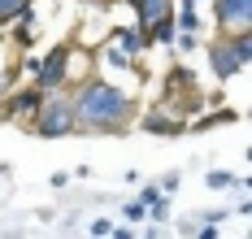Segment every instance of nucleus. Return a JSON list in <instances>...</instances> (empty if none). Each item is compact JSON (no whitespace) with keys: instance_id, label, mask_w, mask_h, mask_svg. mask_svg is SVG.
Wrapping results in <instances>:
<instances>
[{"instance_id":"nucleus-10","label":"nucleus","mask_w":252,"mask_h":239,"mask_svg":"<svg viewBox=\"0 0 252 239\" xmlns=\"http://www.w3.org/2000/svg\"><path fill=\"white\" fill-rule=\"evenodd\" d=\"M174 27L178 30H200V13H196L191 0H183V4L174 0Z\"/></svg>"},{"instance_id":"nucleus-6","label":"nucleus","mask_w":252,"mask_h":239,"mask_svg":"<svg viewBox=\"0 0 252 239\" xmlns=\"http://www.w3.org/2000/svg\"><path fill=\"white\" fill-rule=\"evenodd\" d=\"M44 100V87L31 83V87H18L13 96H0V118H18V113H35V105Z\"/></svg>"},{"instance_id":"nucleus-14","label":"nucleus","mask_w":252,"mask_h":239,"mask_svg":"<svg viewBox=\"0 0 252 239\" xmlns=\"http://www.w3.org/2000/svg\"><path fill=\"white\" fill-rule=\"evenodd\" d=\"M148 217H152V226H161V222H170V200L165 196H157L148 205Z\"/></svg>"},{"instance_id":"nucleus-16","label":"nucleus","mask_w":252,"mask_h":239,"mask_svg":"<svg viewBox=\"0 0 252 239\" xmlns=\"http://www.w3.org/2000/svg\"><path fill=\"white\" fill-rule=\"evenodd\" d=\"M87 231H92L96 239H109V235H113V222H109V217H96V222H92Z\"/></svg>"},{"instance_id":"nucleus-8","label":"nucleus","mask_w":252,"mask_h":239,"mask_svg":"<svg viewBox=\"0 0 252 239\" xmlns=\"http://www.w3.org/2000/svg\"><path fill=\"white\" fill-rule=\"evenodd\" d=\"M144 131L148 135H165V139H170V135H183L187 131V122H183V118H174V113H170V109H148V113H144Z\"/></svg>"},{"instance_id":"nucleus-15","label":"nucleus","mask_w":252,"mask_h":239,"mask_svg":"<svg viewBox=\"0 0 252 239\" xmlns=\"http://www.w3.org/2000/svg\"><path fill=\"white\" fill-rule=\"evenodd\" d=\"M122 217H126V222H144V217H148V209H144V205H139V200H126V209H122Z\"/></svg>"},{"instance_id":"nucleus-4","label":"nucleus","mask_w":252,"mask_h":239,"mask_svg":"<svg viewBox=\"0 0 252 239\" xmlns=\"http://www.w3.org/2000/svg\"><path fill=\"white\" fill-rule=\"evenodd\" d=\"M70 57H74V48H70V44H57V48H48V57H39L35 83H39L44 91L65 87V79H70Z\"/></svg>"},{"instance_id":"nucleus-18","label":"nucleus","mask_w":252,"mask_h":239,"mask_svg":"<svg viewBox=\"0 0 252 239\" xmlns=\"http://www.w3.org/2000/svg\"><path fill=\"white\" fill-rule=\"evenodd\" d=\"M178 183H183V174H165V179H161L157 187H161L165 196H174V191H178Z\"/></svg>"},{"instance_id":"nucleus-13","label":"nucleus","mask_w":252,"mask_h":239,"mask_svg":"<svg viewBox=\"0 0 252 239\" xmlns=\"http://www.w3.org/2000/svg\"><path fill=\"white\" fill-rule=\"evenodd\" d=\"M204 183H209V191H226V187H235V174L230 170H209Z\"/></svg>"},{"instance_id":"nucleus-7","label":"nucleus","mask_w":252,"mask_h":239,"mask_svg":"<svg viewBox=\"0 0 252 239\" xmlns=\"http://www.w3.org/2000/svg\"><path fill=\"white\" fill-rule=\"evenodd\" d=\"M130 9H135V18H139V30L157 27V22H170L174 18V0H126Z\"/></svg>"},{"instance_id":"nucleus-12","label":"nucleus","mask_w":252,"mask_h":239,"mask_svg":"<svg viewBox=\"0 0 252 239\" xmlns=\"http://www.w3.org/2000/svg\"><path fill=\"white\" fill-rule=\"evenodd\" d=\"M26 4H31V0H0V27H13Z\"/></svg>"},{"instance_id":"nucleus-20","label":"nucleus","mask_w":252,"mask_h":239,"mask_svg":"<svg viewBox=\"0 0 252 239\" xmlns=\"http://www.w3.org/2000/svg\"><path fill=\"white\" fill-rule=\"evenodd\" d=\"M92 4H96V0H92Z\"/></svg>"},{"instance_id":"nucleus-5","label":"nucleus","mask_w":252,"mask_h":239,"mask_svg":"<svg viewBox=\"0 0 252 239\" xmlns=\"http://www.w3.org/2000/svg\"><path fill=\"white\" fill-rule=\"evenodd\" d=\"M213 18H218V35L252 30V0H218L213 4Z\"/></svg>"},{"instance_id":"nucleus-11","label":"nucleus","mask_w":252,"mask_h":239,"mask_svg":"<svg viewBox=\"0 0 252 239\" xmlns=\"http://www.w3.org/2000/svg\"><path fill=\"white\" fill-rule=\"evenodd\" d=\"M170 44H174V53H178V57H191L200 39H196V30H174V39H170Z\"/></svg>"},{"instance_id":"nucleus-3","label":"nucleus","mask_w":252,"mask_h":239,"mask_svg":"<svg viewBox=\"0 0 252 239\" xmlns=\"http://www.w3.org/2000/svg\"><path fill=\"white\" fill-rule=\"evenodd\" d=\"M252 61V30H239V35H218L209 44V74L218 83H230L235 74H244Z\"/></svg>"},{"instance_id":"nucleus-17","label":"nucleus","mask_w":252,"mask_h":239,"mask_svg":"<svg viewBox=\"0 0 252 239\" xmlns=\"http://www.w3.org/2000/svg\"><path fill=\"white\" fill-rule=\"evenodd\" d=\"M157 196H165V191H161V187H157V183H148V187H144V191H139V205L148 209V205H152V200H157Z\"/></svg>"},{"instance_id":"nucleus-1","label":"nucleus","mask_w":252,"mask_h":239,"mask_svg":"<svg viewBox=\"0 0 252 239\" xmlns=\"http://www.w3.org/2000/svg\"><path fill=\"white\" fill-rule=\"evenodd\" d=\"M70 105H74V118H78V135H122L130 122H135V96L126 91L122 83L113 79H100V74H87L83 83H74L70 91Z\"/></svg>"},{"instance_id":"nucleus-9","label":"nucleus","mask_w":252,"mask_h":239,"mask_svg":"<svg viewBox=\"0 0 252 239\" xmlns=\"http://www.w3.org/2000/svg\"><path fill=\"white\" fill-rule=\"evenodd\" d=\"M100 65H104V70H118V74H126V70H135V53L109 35V44L100 48Z\"/></svg>"},{"instance_id":"nucleus-2","label":"nucleus","mask_w":252,"mask_h":239,"mask_svg":"<svg viewBox=\"0 0 252 239\" xmlns=\"http://www.w3.org/2000/svg\"><path fill=\"white\" fill-rule=\"evenodd\" d=\"M31 135H39V139L78 135L74 105H70V96H61V87H57V91H44V100L35 105V113H31Z\"/></svg>"},{"instance_id":"nucleus-19","label":"nucleus","mask_w":252,"mask_h":239,"mask_svg":"<svg viewBox=\"0 0 252 239\" xmlns=\"http://www.w3.org/2000/svg\"><path fill=\"white\" fill-rule=\"evenodd\" d=\"M191 4H204V0H191Z\"/></svg>"}]
</instances>
